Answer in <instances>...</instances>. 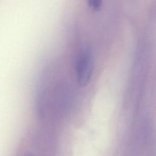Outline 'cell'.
<instances>
[{"instance_id":"2","label":"cell","mask_w":156,"mask_h":156,"mask_svg":"<svg viewBox=\"0 0 156 156\" xmlns=\"http://www.w3.org/2000/svg\"><path fill=\"white\" fill-rule=\"evenodd\" d=\"M89 5L93 9H98L101 5V1L99 0H92L88 2Z\"/></svg>"},{"instance_id":"1","label":"cell","mask_w":156,"mask_h":156,"mask_svg":"<svg viewBox=\"0 0 156 156\" xmlns=\"http://www.w3.org/2000/svg\"><path fill=\"white\" fill-rule=\"evenodd\" d=\"M93 69L91 52L84 50L80 52L76 62V75L77 82L81 86L86 85L91 79Z\"/></svg>"}]
</instances>
